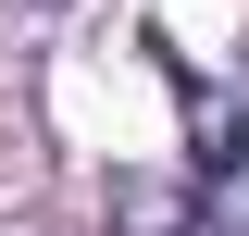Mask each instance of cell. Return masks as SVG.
I'll list each match as a JSON object with an SVG mask.
<instances>
[{"label": "cell", "instance_id": "obj_1", "mask_svg": "<svg viewBox=\"0 0 249 236\" xmlns=\"http://www.w3.org/2000/svg\"><path fill=\"white\" fill-rule=\"evenodd\" d=\"M187 124H199V162H187L175 186L162 174H124L112 186V224L124 236H249V124H237V100L187 87Z\"/></svg>", "mask_w": 249, "mask_h": 236}]
</instances>
